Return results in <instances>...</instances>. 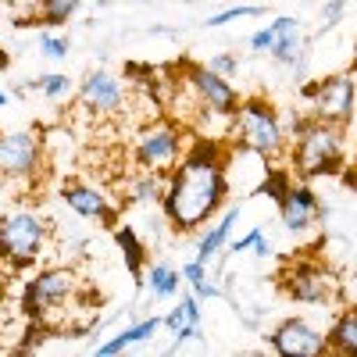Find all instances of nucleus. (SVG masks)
I'll use <instances>...</instances> for the list:
<instances>
[{"label":"nucleus","mask_w":357,"mask_h":357,"mask_svg":"<svg viewBox=\"0 0 357 357\" xmlns=\"http://www.w3.org/2000/svg\"><path fill=\"white\" fill-rule=\"evenodd\" d=\"M146 282H151V293L158 301H168V296L178 293V282H183V272L172 264H151V272H146Z\"/></svg>","instance_id":"obj_23"},{"label":"nucleus","mask_w":357,"mask_h":357,"mask_svg":"<svg viewBox=\"0 0 357 357\" xmlns=\"http://www.w3.org/2000/svg\"><path fill=\"white\" fill-rule=\"evenodd\" d=\"M261 236H264L261 229H250V232L243 236V240H232V243H225V250H222V254H243V250H250V247L261 240Z\"/></svg>","instance_id":"obj_32"},{"label":"nucleus","mask_w":357,"mask_h":357,"mask_svg":"<svg viewBox=\"0 0 357 357\" xmlns=\"http://www.w3.org/2000/svg\"><path fill=\"white\" fill-rule=\"evenodd\" d=\"M178 272H183V279L193 286V293L200 296V301H215V296H222V289L211 282V275H207V264L204 261H190V264L178 268Z\"/></svg>","instance_id":"obj_24"},{"label":"nucleus","mask_w":357,"mask_h":357,"mask_svg":"<svg viewBox=\"0 0 357 357\" xmlns=\"http://www.w3.org/2000/svg\"><path fill=\"white\" fill-rule=\"evenodd\" d=\"M254 15H264V8H257V4H240V8H225V11L211 15V18H207V25H211V29H218V25L240 22V18H254Z\"/></svg>","instance_id":"obj_26"},{"label":"nucleus","mask_w":357,"mask_h":357,"mask_svg":"<svg viewBox=\"0 0 357 357\" xmlns=\"http://www.w3.org/2000/svg\"><path fill=\"white\" fill-rule=\"evenodd\" d=\"M165 178L161 172H151V168H139L122 178V204H136V207H146V204H161L165 197Z\"/></svg>","instance_id":"obj_15"},{"label":"nucleus","mask_w":357,"mask_h":357,"mask_svg":"<svg viewBox=\"0 0 357 357\" xmlns=\"http://www.w3.org/2000/svg\"><path fill=\"white\" fill-rule=\"evenodd\" d=\"M296 29H301L296 15H282V18H275L272 25L257 29V33L250 36V50H254V54H268V50H272V43H275L282 33H296Z\"/></svg>","instance_id":"obj_22"},{"label":"nucleus","mask_w":357,"mask_h":357,"mask_svg":"<svg viewBox=\"0 0 357 357\" xmlns=\"http://www.w3.org/2000/svg\"><path fill=\"white\" fill-rule=\"evenodd\" d=\"M40 50L50 57V61H65V57H68V36H43L40 40Z\"/></svg>","instance_id":"obj_30"},{"label":"nucleus","mask_w":357,"mask_h":357,"mask_svg":"<svg viewBox=\"0 0 357 357\" xmlns=\"http://www.w3.org/2000/svg\"><path fill=\"white\" fill-rule=\"evenodd\" d=\"M289 172L296 178H321V175H340L343 165H347V132L343 126H333V122H311L289 139Z\"/></svg>","instance_id":"obj_2"},{"label":"nucleus","mask_w":357,"mask_h":357,"mask_svg":"<svg viewBox=\"0 0 357 357\" xmlns=\"http://www.w3.org/2000/svg\"><path fill=\"white\" fill-rule=\"evenodd\" d=\"M304 97H307L311 118L333 122V126H350L354 111H357V79H354V72L325 75V79L304 86Z\"/></svg>","instance_id":"obj_7"},{"label":"nucleus","mask_w":357,"mask_h":357,"mask_svg":"<svg viewBox=\"0 0 357 357\" xmlns=\"http://www.w3.org/2000/svg\"><path fill=\"white\" fill-rule=\"evenodd\" d=\"M254 254H257V257H264V254H268V240H264V236L254 243Z\"/></svg>","instance_id":"obj_34"},{"label":"nucleus","mask_w":357,"mask_h":357,"mask_svg":"<svg viewBox=\"0 0 357 357\" xmlns=\"http://www.w3.org/2000/svg\"><path fill=\"white\" fill-rule=\"evenodd\" d=\"M350 72L357 75V40H354V61H350Z\"/></svg>","instance_id":"obj_35"},{"label":"nucleus","mask_w":357,"mask_h":357,"mask_svg":"<svg viewBox=\"0 0 357 357\" xmlns=\"http://www.w3.org/2000/svg\"><path fill=\"white\" fill-rule=\"evenodd\" d=\"M8 104V93H4V89H0V107H4Z\"/></svg>","instance_id":"obj_36"},{"label":"nucleus","mask_w":357,"mask_h":357,"mask_svg":"<svg viewBox=\"0 0 357 357\" xmlns=\"http://www.w3.org/2000/svg\"><path fill=\"white\" fill-rule=\"evenodd\" d=\"M279 204V218H282V225L289 229V232H307L318 218H321V200H318V193L304 183H289V190L275 200Z\"/></svg>","instance_id":"obj_14"},{"label":"nucleus","mask_w":357,"mask_h":357,"mask_svg":"<svg viewBox=\"0 0 357 357\" xmlns=\"http://www.w3.org/2000/svg\"><path fill=\"white\" fill-rule=\"evenodd\" d=\"M158 329H161V318H146V321H136V325H129V329H122L118 336H111L107 343H100V347H97V354H100V357L122 354V350H129V347H136V343H143V340H151Z\"/></svg>","instance_id":"obj_18"},{"label":"nucleus","mask_w":357,"mask_h":357,"mask_svg":"<svg viewBox=\"0 0 357 357\" xmlns=\"http://www.w3.org/2000/svg\"><path fill=\"white\" fill-rule=\"evenodd\" d=\"M61 200L72 207L75 215L93 218L100 225H114L118 222V204L97 183H86V178H65L61 183Z\"/></svg>","instance_id":"obj_12"},{"label":"nucleus","mask_w":357,"mask_h":357,"mask_svg":"<svg viewBox=\"0 0 357 357\" xmlns=\"http://www.w3.org/2000/svg\"><path fill=\"white\" fill-rule=\"evenodd\" d=\"M43 139L29 129H15V132H0V178L11 183H25L36 178L43 168Z\"/></svg>","instance_id":"obj_9"},{"label":"nucleus","mask_w":357,"mask_h":357,"mask_svg":"<svg viewBox=\"0 0 357 357\" xmlns=\"http://www.w3.org/2000/svg\"><path fill=\"white\" fill-rule=\"evenodd\" d=\"M82 289V279L75 268L68 264H54L36 272V279L25 282V296L22 307L29 321H50L54 311H65V304H72V296Z\"/></svg>","instance_id":"obj_5"},{"label":"nucleus","mask_w":357,"mask_h":357,"mask_svg":"<svg viewBox=\"0 0 357 357\" xmlns=\"http://www.w3.org/2000/svg\"><path fill=\"white\" fill-rule=\"evenodd\" d=\"M29 86H33V89H40V93H43V97H50V100H61V97H68L72 79H68V75H61V72H50V75H40V79H33Z\"/></svg>","instance_id":"obj_25"},{"label":"nucleus","mask_w":357,"mask_h":357,"mask_svg":"<svg viewBox=\"0 0 357 357\" xmlns=\"http://www.w3.org/2000/svg\"><path fill=\"white\" fill-rule=\"evenodd\" d=\"M114 243L122 247V257H126V268L136 282H143V264H146V247L136 236L132 225H114Z\"/></svg>","instance_id":"obj_19"},{"label":"nucleus","mask_w":357,"mask_h":357,"mask_svg":"<svg viewBox=\"0 0 357 357\" xmlns=\"http://www.w3.org/2000/svg\"><path fill=\"white\" fill-rule=\"evenodd\" d=\"M275 354L282 357H321L329 354V333H321L307 318H286L275 325V333L268 336Z\"/></svg>","instance_id":"obj_11"},{"label":"nucleus","mask_w":357,"mask_h":357,"mask_svg":"<svg viewBox=\"0 0 357 357\" xmlns=\"http://www.w3.org/2000/svg\"><path fill=\"white\" fill-rule=\"evenodd\" d=\"M279 289L296 304H333L340 301V279L318 257H289L279 268Z\"/></svg>","instance_id":"obj_6"},{"label":"nucleus","mask_w":357,"mask_h":357,"mask_svg":"<svg viewBox=\"0 0 357 357\" xmlns=\"http://www.w3.org/2000/svg\"><path fill=\"white\" fill-rule=\"evenodd\" d=\"M240 222V204H225L222 207V215H218V222L207 229L204 236H200V247H197V261H204V264H211L222 250H225V243H229V232H232V225Z\"/></svg>","instance_id":"obj_16"},{"label":"nucleus","mask_w":357,"mask_h":357,"mask_svg":"<svg viewBox=\"0 0 357 357\" xmlns=\"http://www.w3.org/2000/svg\"><path fill=\"white\" fill-rule=\"evenodd\" d=\"M161 325H165V329L175 336L178 329H186V325H200V321H190V318H186V307H183V301H178V307H172V311L165 314V321H161Z\"/></svg>","instance_id":"obj_31"},{"label":"nucleus","mask_w":357,"mask_h":357,"mask_svg":"<svg viewBox=\"0 0 357 357\" xmlns=\"http://www.w3.org/2000/svg\"><path fill=\"white\" fill-rule=\"evenodd\" d=\"M8 68H11V54L0 47V72H8Z\"/></svg>","instance_id":"obj_33"},{"label":"nucleus","mask_w":357,"mask_h":357,"mask_svg":"<svg viewBox=\"0 0 357 357\" xmlns=\"http://www.w3.org/2000/svg\"><path fill=\"white\" fill-rule=\"evenodd\" d=\"M289 183H293V175H289V172H264V178H261V193H268L272 200H279V197L289 190Z\"/></svg>","instance_id":"obj_28"},{"label":"nucleus","mask_w":357,"mask_h":357,"mask_svg":"<svg viewBox=\"0 0 357 357\" xmlns=\"http://www.w3.org/2000/svg\"><path fill=\"white\" fill-rule=\"evenodd\" d=\"M207 68L218 72V75H225V79H232L236 72H240V57H236L232 50H222V54H215L211 61H207Z\"/></svg>","instance_id":"obj_29"},{"label":"nucleus","mask_w":357,"mask_h":357,"mask_svg":"<svg viewBox=\"0 0 357 357\" xmlns=\"http://www.w3.org/2000/svg\"><path fill=\"white\" fill-rule=\"evenodd\" d=\"M329 354L357 357V307H347L329 329Z\"/></svg>","instance_id":"obj_17"},{"label":"nucleus","mask_w":357,"mask_h":357,"mask_svg":"<svg viewBox=\"0 0 357 357\" xmlns=\"http://www.w3.org/2000/svg\"><path fill=\"white\" fill-rule=\"evenodd\" d=\"M225 161H229V146H222L218 139L200 136L183 154V161L168 172L161 211H165V222L175 232L204 229L229 204Z\"/></svg>","instance_id":"obj_1"},{"label":"nucleus","mask_w":357,"mask_h":357,"mask_svg":"<svg viewBox=\"0 0 357 357\" xmlns=\"http://www.w3.org/2000/svg\"><path fill=\"white\" fill-rule=\"evenodd\" d=\"M307 47H311V40H304L301 36V29H296V33H282L275 43H272V61L275 65H286V68H293L296 65V72L304 68V61H307Z\"/></svg>","instance_id":"obj_20"},{"label":"nucleus","mask_w":357,"mask_h":357,"mask_svg":"<svg viewBox=\"0 0 357 357\" xmlns=\"http://www.w3.org/2000/svg\"><path fill=\"white\" fill-rule=\"evenodd\" d=\"M343 11H347V0H325L321 4V15H318V33H329L343 22Z\"/></svg>","instance_id":"obj_27"},{"label":"nucleus","mask_w":357,"mask_h":357,"mask_svg":"<svg viewBox=\"0 0 357 357\" xmlns=\"http://www.w3.org/2000/svg\"><path fill=\"white\" fill-rule=\"evenodd\" d=\"M79 100L93 114H122L126 111V82L111 72H104V68H97L82 79Z\"/></svg>","instance_id":"obj_13"},{"label":"nucleus","mask_w":357,"mask_h":357,"mask_svg":"<svg viewBox=\"0 0 357 357\" xmlns=\"http://www.w3.org/2000/svg\"><path fill=\"white\" fill-rule=\"evenodd\" d=\"M232 143L247 154H257L261 161H275L286 154L289 136L279 111L264 97H243L232 114Z\"/></svg>","instance_id":"obj_3"},{"label":"nucleus","mask_w":357,"mask_h":357,"mask_svg":"<svg viewBox=\"0 0 357 357\" xmlns=\"http://www.w3.org/2000/svg\"><path fill=\"white\" fill-rule=\"evenodd\" d=\"M82 0H40L36 15L33 18H22L18 25H65L75 11H79Z\"/></svg>","instance_id":"obj_21"},{"label":"nucleus","mask_w":357,"mask_h":357,"mask_svg":"<svg viewBox=\"0 0 357 357\" xmlns=\"http://www.w3.org/2000/svg\"><path fill=\"white\" fill-rule=\"evenodd\" d=\"M186 4H190V0H186Z\"/></svg>","instance_id":"obj_37"},{"label":"nucleus","mask_w":357,"mask_h":357,"mask_svg":"<svg viewBox=\"0 0 357 357\" xmlns=\"http://www.w3.org/2000/svg\"><path fill=\"white\" fill-rule=\"evenodd\" d=\"M183 82L190 86L193 100H197L204 111H215V114H222V118H232L236 107H240V100H243L225 75L211 72L207 65H190L186 75H183Z\"/></svg>","instance_id":"obj_10"},{"label":"nucleus","mask_w":357,"mask_h":357,"mask_svg":"<svg viewBox=\"0 0 357 357\" xmlns=\"http://www.w3.org/2000/svg\"><path fill=\"white\" fill-rule=\"evenodd\" d=\"M50 225L33 207H15L0 215V264L11 272H25L47 254Z\"/></svg>","instance_id":"obj_4"},{"label":"nucleus","mask_w":357,"mask_h":357,"mask_svg":"<svg viewBox=\"0 0 357 357\" xmlns=\"http://www.w3.org/2000/svg\"><path fill=\"white\" fill-rule=\"evenodd\" d=\"M186 154V132L183 126H175L172 118H154L151 126H143L132 146V161L139 168H151L168 175Z\"/></svg>","instance_id":"obj_8"}]
</instances>
